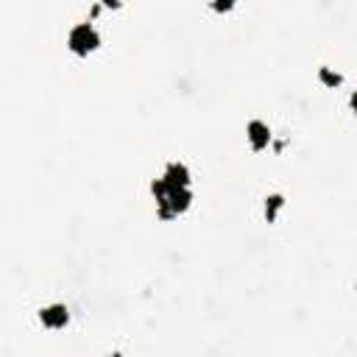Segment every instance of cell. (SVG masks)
<instances>
[{"instance_id":"8","label":"cell","mask_w":357,"mask_h":357,"mask_svg":"<svg viewBox=\"0 0 357 357\" xmlns=\"http://www.w3.org/2000/svg\"><path fill=\"white\" fill-rule=\"evenodd\" d=\"M209 8H212V11H218V14H226V11H231V8H234V3H231V0H223V3H220V0H215V3H209Z\"/></svg>"},{"instance_id":"9","label":"cell","mask_w":357,"mask_h":357,"mask_svg":"<svg viewBox=\"0 0 357 357\" xmlns=\"http://www.w3.org/2000/svg\"><path fill=\"white\" fill-rule=\"evenodd\" d=\"M106 357H123V354H120V351H112V354H106Z\"/></svg>"},{"instance_id":"2","label":"cell","mask_w":357,"mask_h":357,"mask_svg":"<svg viewBox=\"0 0 357 357\" xmlns=\"http://www.w3.org/2000/svg\"><path fill=\"white\" fill-rule=\"evenodd\" d=\"M67 47L75 53V56H89V53H95L98 47H100V33H98V28L92 25V22H78V25H73L70 28V33H67Z\"/></svg>"},{"instance_id":"4","label":"cell","mask_w":357,"mask_h":357,"mask_svg":"<svg viewBox=\"0 0 357 357\" xmlns=\"http://www.w3.org/2000/svg\"><path fill=\"white\" fill-rule=\"evenodd\" d=\"M245 139H248L251 151H265V148L271 145V139H273L271 126H268L265 120H251V123L245 126Z\"/></svg>"},{"instance_id":"1","label":"cell","mask_w":357,"mask_h":357,"mask_svg":"<svg viewBox=\"0 0 357 357\" xmlns=\"http://www.w3.org/2000/svg\"><path fill=\"white\" fill-rule=\"evenodd\" d=\"M151 195L156 201V218L159 220H176L192 206V190L190 187H167L162 178L151 181Z\"/></svg>"},{"instance_id":"5","label":"cell","mask_w":357,"mask_h":357,"mask_svg":"<svg viewBox=\"0 0 357 357\" xmlns=\"http://www.w3.org/2000/svg\"><path fill=\"white\" fill-rule=\"evenodd\" d=\"M167 187H190L192 184V173L184 162H167L165 165V173L159 176Z\"/></svg>"},{"instance_id":"3","label":"cell","mask_w":357,"mask_h":357,"mask_svg":"<svg viewBox=\"0 0 357 357\" xmlns=\"http://www.w3.org/2000/svg\"><path fill=\"white\" fill-rule=\"evenodd\" d=\"M39 324L45 326V329H64L67 324H70V310H67V304H45L42 310H39Z\"/></svg>"},{"instance_id":"6","label":"cell","mask_w":357,"mask_h":357,"mask_svg":"<svg viewBox=\"0 0 357 357\" xmlns=\"http://www.w3.org/2000/svg\"><path fill=\"white\" fill-rule=\"evenodd\" d=\"M282 206H284V195H282V192H271V195H265V204H262V215H265V220L273 223V220L279 218Z\"/></svg>"},{"instance_id":"7","label":"cell","mask_w":357,"mask_h":357,"mask_svg":"<svg viewBox=\"0 0 357 357\" xmlns=\"http://www.w3.org/2000/svg\"><path fill=\"white\" fill-rule=\"evenodd\" d=\"M318 81H321L324 86H332V89H335V86H340V84H343V75H340L337 70H332V67L321 64V67H318Z\"/></svg>"}]
</instances>
